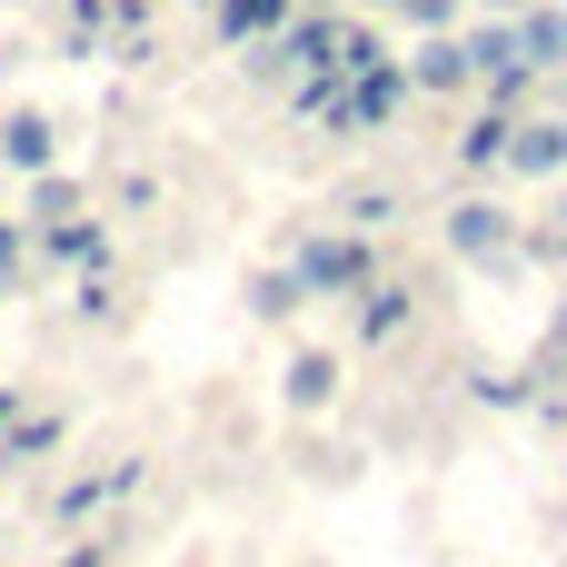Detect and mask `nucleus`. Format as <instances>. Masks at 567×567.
<instances>
[{"instance_id":"obj_1","label":"nucleus","mask_w":567,"mask_h":567,"mask_svg":"<svg viewBox=\"0 0 567 567\" xmlns=\"http://www.w3.org/2000/svg\"><path fill=\"white\" fill-rule=\"evenodd\" d=\"M299 289L309 299H359L369 279H379V249H369V229H319V239H299Z\"/></svg>"},{"instance_id":"obj_2","label":"nucleus","mask_w":567,"mask_h":567,"mask_svg":"<svg viewBox=\"0 0 567 567\" xmlns=\"http://www.w3.org/2000/svg\"><path fill=\"white\" fill-rule=\"evenodd\" d=\"M458 40H468V70H478V90L498 100V110H518L528 90H538V70H528V50H518V20H458Z\"/></svg>"},{"instance_id":"obj_3","label":"nucleus","mask_w":567,"mask_h":567,"mask_svg":"<svg viewBox=\"0 0 567 567\" xmlns=\"http://www.w3.org/2000/svg\"><path fill=\"white\" fill-rule=\"evenodd\" d=\"M409 90H419V100H458V90H478L468 40H458V30H419V50H409Z\"/></svg>"},{"instance_id":"obj_4","label":"nucleus","mask_w":567,"mask_h":567,"mask_svg":"<svg viewBox=\"0 0 567 567\" xmlns=\"http://www.w3.org/2000/svg\"><path fill=\"white\" fill-rule=\"evenodd\" d=\"M449 249H458V259H478V269H498V259L518 249V229H508V209H498V199H458V209H449Z\"/></svg>"},{"instance_id":"obj_5","label":"nucleus","mask_w":567,"mask_h":567,"mask_svg":"<svg viewBox=\"0 0 567 567\" xmlns=\"http://www.w3.org/2000/svg\"><path fill=\"white\" fill-rule=\"evenodd\" d=\"M0 169H10V179L60 169V130H50V110H0Z\"/></svg>"},{"instance_id":"obj_6","label":"nucleus","mask_w":567,"mask_h":567,"mask_svg":"<svg viewBox=\"0 0 567 567\" xmlns=\"http://www.w3.org/2000/svg\"><path fill=\"white\" fill-rule=\"evenodd\" d=\"M508 169L518 179H567V120H518L508 130Z\"/></svg>"},{"instance_id":"obj_7","label":"nucleus","mask_w":567,"mask_h":567,"mask_svg":"<svg viewBox=\"0 0 567 567\" xmlns=\"http://www.w3.org/2000/svg\"><path fill=\"white\" fill-rule=\"evenodd\" d=\"M289 10H299V0H219V10H209V30H219L229 50H259L269 30H289Z\"/></svg>"},{"instance_id":"obj_8","label":"nucleus","mask_w":567,"mask_h":567,"mask_svg":"<svg viewBox=\"0 0 567 567\" xmlns=\"http://www.w3.org/2000/svg\"><path fill=\"white\" fill-rule=\"evenodd\" d=\"M279 399H289L299 419H309V409H329V399H339V349H299V359H289V379H279Z\"/></svg>"},{"instance_id":"obj_9","label":"nucleus","mask_w":567,"mask_h":567,"mask_svg":"<svg viewBox=\"0 0 567 567\" xmlns=\"http://www.w3.org/2000/svg\"><path fill=\"white\" fill-rule=\"evenodd\" d=\"M518 50H528V70H567V0L518 10Z\"/></svg>"},{"instance_id":"obj_10","label":"nucleus","mask_w":567,"mask_h":567,"mask_svg":"<svg viewBox=\"0 0 567 567\" xmlns=\"http://www.w3.org/2000/svg\"><path fill=\"white\" fill-rule=\"evenodd\" d=\"M40 249H50V259H70V269H110V229H100V219H50V229H40Z\"/></svg>"},{"instance_id":"obj_11","label":"nucleus","mask_w":567,"mask_h":567,"mask_svg":"<svg viewBox=\"0 0 567 567\" xmlns=\"http://www.w3.org/2000/svg\"><path fill=\"white\" fill-rule=\"evenodd\" d=\"M508 130H518V110H498V100H488V120H468L458 159H468V169H508Z\"/></svg>"},{"instance_id":"obj_12","label":"nucleus","mask_w":567,"mask_h":567,"mask_svg":"<svg viewBox=\"0 0 567 567\" xmlns=\"http://www.w3.org/2000/svg\"><path fill=\"white\" fill-rule=\"evenodd\" d=\"M399 329H409V289L399 279H369L359 289V339H399Z\"/></svg>"},{"instance_id":"obj_13","label":"nucleus","mask_w":567,"mask_h":567,"mask_svg":"<svg viewBox=\"0 0 567 567\" xmlns=\"http://www.w3.org/2000/svg\"><path fill=\"white\" fill-rule=\"evenodd\" d=\"M120 488H140V458H120V468H90V478H70L60 488V518H90L100 498H120Z\"/></svg>"},{"instance_id":"obj_14","label":"nucleus","mask_w":567,"mask_h":567,"mask_svg":"<svg viewBox=\"0 0 567 567\" xmlns=\"http://www.w3.org/2000/svg\"><path fill=\"white\" fill-rule=\"evenodd\" d=\"M249 309H259V319H299V309H309L299 269H259V279H249Z\"/></svg>"},{"instance_id":"obj_15","label":"nucleus","mask_w":567,"mask_h":567,"mask_svg":"<svg viewBox=\"0 0 567 567\" xmlns=\"http://www.w3.org/2000/svg\"><path fill=\"white\" fill-rule=\"evenodd\" d=\"M60 449V419H10L0 429V468H30V458H50Z\"/></svg>"},{"instance_id":"obj_16","label":"nucleus","mask_w":567,"mask_h":567,"mask_svg":"<svg viewBox=\"0 0 567 567\" xmlns=\"http://www.w3.org/2000/svg\"><path fill=\"white\" fill-rule=\"evenodd\" d=\"M30 219H40V229H50V219H80V189H70L60 169H40V179H30Z\"/></svg>"},{"instance_id":"obj_17","label":"nucleus","mask_w":567,"mask_h":567,"mask_svg":"<svg viewBox=\"0 0 567 567\" xmlns=\"http://www.w3.org/2000/svg\"><path fill=\"white\" fill-rule=\"evenodd\" d=\"M399 20H409V30H458L468 0H399Z\"/></svg>"},{"instance_id":"obj_18","label":"nucleus","mask_w":567,"mask_h":567,"mask_svg":"<svg viewBox=\"0 0 567 567\" xmlns=\"http://www.w3.org/2000/svg\"><path fill=\"white\" fill-rule=\"evenodd\" d=\"M339 219H349V229H379V219H389V189H349V209H339Z\"/></svg>"},{"instance_id":"obj_19","label":"nucleus","mask_w":567,"mask_h":567,"mask_svg":"<svg viewBox=\"0 0 567 567\" xmlns=\"http://www.w3.org/2000/svg\"><path fill=\"white\" fill-rule=\"evenodd\" d=\"M60 567H110V538H80V548H70Z\"/></svg>"},{"instance_id":"obj_20","label":"nucleus","mask_w":567,"mask_h":567,"mask_svg":"<svg viewBox=\"0 0 567 567\" xmlns=\"http://www.w3.org/2000/svg\"><path fill=\"white\" fill-rule=\"evenodd\" d=\"M478 10H498V20H518V10H538V0H478Z\"/></svg>"},{"instance_id":"obj_21","label":"nucleus","mask_w":567,"mask_h":567,"mask_svg":"<svg viewBox=\"0 0 567 567\" xmlns=\"http://www.w3.org/2000/svg\"><path fill=\"white\" fill-rule=\"evenodd\" d=\"M10 419H20V399H10V389H0V429H10Z\"/></svg>"},{"instance_id":"obj_22","label":"nucleus","mask_w":567,"mask_h":567,"mask_svg":"<svg viewBox=\"0 0 567 567\" xmlns=\"http://www.w3.org/2000/svg\"><path fill=\"white\" fill-rule=\"evenodd\" d=\"M299 10H349V0H299Z\"/></svg>"},{"instance_id":"obj_23","label":"nucleus","mask_w":567,"mask_h":567,"mask_svg":"<svg viewBox=\"0 0 567 567\" xmlns=\"http://www.w3.org/2000/svg\"><path fill=\"white\" fill-rule=\"evenodd\" d=\"M359 10H399V0H359Z\"/></svg>"},{"instance_id":"obj_24","label":"nucleus","mask_w":567,"mask_h":567,"mask_svg":"<svg viewBox=\"0 0 567 567\" xmlns=\"http://www.w3.org/2000/svg\"><path fill=\"white\" fill-rule=\"evenodd\" d=\"M189 10H219V0H189Z\"/></svg>"},{"instance_id":"obj_25","label":"nucleus","mask_w":567,"mask_h":567,"mask_svg":"<svg viewBox=\"0 0 567 567\" xmlns=\"http://www.w3.org/2000/svg\"><path fill=\"white\" fill-rule=\"evenodd\" d=\"M558 229H567V209H558Z\"/></svg>"}]
</instances>
